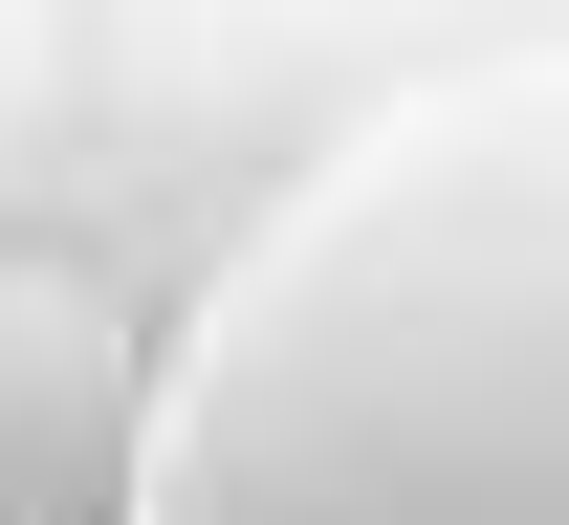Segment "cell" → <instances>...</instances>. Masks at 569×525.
I'll list each match as a JSON object with an SVG mask.
<instances>
[{
  "instance_id": "6da1fadb",
  "label": "cell",
  "mask_w": 569,
  "mask_h": 525,
  "mask_svg": "<svg viewBox=\"0 0 569 525\" xmlns=\"http://www.w3.org/2000/svg\"><path fill=\"white\" fill-rule=\"evenodd\" d=\"M110 525H569V22H482L263 175L153 329Z\"/></svg>"
},
{
  "instance_id": "7a4b0ae2",
  "label": "cell",
  "mask_w": 569,
  "mask_h": 525,
  "mask_svg": "<svg viewBox=\"0 0 569 525\" xmlns=\"http://www.w3.org/2000/svg\"><path fill=\"white\" fill-rule=\"evenodd\" d=\"M153 329L88 263H0V525H110L88 482H132Z\"/></svg>"
}]
</instances>
